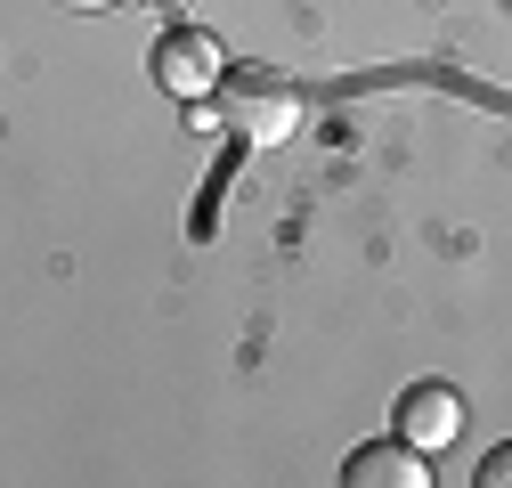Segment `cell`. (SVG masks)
I'll return each instance as SVG.
<instances>
[{"instance_id":"6da1fadb","label":"cell","mask_w":512,"mask_h":488,"mask_svg":"<svg viewBox=\"0 0 512 488\" xmlns=\"http://www.w3.org/2000/svg\"><path fill=\"white\" fill-rule=\"evenodd\" d=\"M212 122L244 147H285L301 131V90L269 66H228L220 90H212Z\"/></svg>"},{"instance_id":"7a4b0ae2","label":"cell","mask_w":512,"mask_h":488,"mask_svg":"<svg viewBox=\"0 0 512 488\" xmlns=\"http://www.w3.org/2000/svg\"><path fill=\"white\" fill-rule=\"evenodd\" d=\"M220 74H228V49H220L204 25H171V33L155 41V82H163L179 106H204V98L220 90Z\"/></svg>"},{"instance_id":"3957f363","label":"cell","mask_w":512,"mask_h":488,"mask_svg":"<svg viewBox=\"0 0 512 488\" xmlns=\"http://www.w3.org/2000/svg\"><path fill=\"white\" fill-rule=\"evenodd\" d=\"M399 440L407 448H447V440H464V391H447V383H415L399 399Z\"/></svg>"},{"instance_id":"277c9868","label":"cell","mask_w":512,"mask_h":488,"mask_svg":"<svg viewBox=\"0 0 512 488\" xmlns=\"http://www.w3.org/2000/svg\"><path fill=\"white\" fill-rule=\"evenodd\" d=\"M342 480H350V488H431L423 448H407L399 432H391V440H374V448H358V456L342 464Z\"/></svg>"},{"instance_id":"5b68a950","label":"cell","mask_w":512,"mask_h":488,"mask_svg":"<svg viewBox=\"0 0 512 488\" xmlns=\"http://www.w3.org/2000/svg\"><path fill=\"white\" fill-rule=\"evenodd\" d=\"M512 480V448H488V464H480V488H504Z\"/></svg>"},{"instance_id":"8992f818","label":"cell","mask_w":512,"mask_h":488,"mask_svg":"<svg viewBox=\"0 0 512 488\" xmlns=\"http://www.w3.org/2000/svg\"><path fill=\"white\" fill-rule=\"evenodd\" d=\"M57 9H74V17H90V9H122V0H57Z\"/></svg>"}]
</instances>
